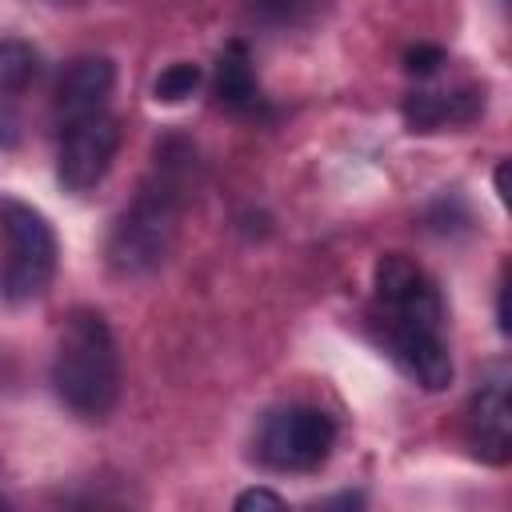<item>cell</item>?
<instances>
[{
  "mask_svg": "<svg viewBox=\"0 0 512 512\" xmlns=\"http://www.w3.org/2000/svg\"><path fill=\"white\" fill-rule=\"evenodd\" d=\"M200 64H188V60H176V64H168L156 80H152V96L160 100V104H180V100H188L196 88H200Z\"/></svg>",
  "mask_w": 512,
  "mask_h": 512,
  "instance_id": "13",
  "label": "cell"
},
{
  "mask_svg": "<svg viewBox=\"0 0 512 512\" xmlns=\"http://www.w3.org/2000/svg\"><path fill=\"white\" fill-rule=\"evenodd\" d=\"M120 148V124L104 112L84 116L64 124V140H60V164L56 176L68 192H88L104 180V172L112 168V156Z\"/></svg>",
  "mask_w": 512,
  "mask_h": 512,
  "instance_id": "6",
  "label": "cell"
},
{
  "mask_svg": "<svg viewBox=\"0 0 512 512\" xmlns=\"http://www.w3.org/2000/svg\"><path fill=\"white\" fill-rule=\"evenodd\" d=\"M388 352L396 368L416 380L428 392H440L452 384V356L432 328H408V324H388Z\"/></svg>",
  "mask_w": 512,
  "mask_h": 512,
  "instance_id": "7",
  "label": "cell"
},
{
  "mask_svg": "<svg viewBox=\"0 0 512 512\" xmlns=\"http://www.w3.org/2000/svg\"><path fill=\"white\" fill-rule=\"evenodd\" d=\"M336 440L332 416L320 408H280L260 428V460L276 472H312L328 460Z\"/></svg>",
  "mask_w": 512,
  "mask_h": 512,
  "instance_id": "4",
  "label": "cell"
},
{
  "mask_svg": "<svg viewBox=\"0 0 512 512\" xmlns=\"http://www.w3.org/2000/svg\"><path fill=\"white\" fill-rule=\"evenodd\" d=\"M376 296L388 312V324L408 328H432L440 332L444 300L432 284V276L404 252H384L376 260Z\"/></svg>",
  "mask_w": 512,
  "mask_h": 512,
  "instance_id": "5",
  "label": "cell"
},
{
  "mask_svg": "<svg viewBox=\"0 0 512 512\" xmlns=\"http://www.w3.org/2000/svg\"><path fill=\"white\" fill-rule=\"evenodd\" d=\"M176 232V196L172 188H144L136 204L116 220L112 240H108V260L116 272H148L164 260L168 244Z\"/></svg>",
  "mask_w": 512,
  "mask_h": 512,
  "instance_id": "3",
  "label": "cell"
},
{
  "mask_svg": "<svg viewBox=\"0 0 512 512\" xmlns=\"http://www.w3.org/2000/svg\"><path fill=\"white\" fill-rule=\"evenodd\" d=\"M260 512V508H268V512H280L284 508V496H276V492H268V488H248V492H240L236 496V512Z\"/></svg>",
  "mask_w": 512,
  "mask_h": 512,
  "instance_id": "15",
  "label": "cell"
},
{
  "mask_svg": "<svg viewBox=\"0 0 512 512\" xmlns=\"http://www.w3.org/2000/svg\"><path fill=\"white\" fill-rule=\"evenodd\" d=\"M0 236L8 248L4 264V296L32 300L48 288L56 272V236L52 224L24 200H0Z\"/></svg>",
  "mask_w": 512,
  "mask_h": 512,
  "instance_id": "2",
  "label": "cell"
},
{
  "mask_svg": "<svg viewBox=\"0 0 512 512\" xmlns=\"http://www.w3.org/2000/svg\"><path fill=\"white\" fill-rule=\"evenodd\" d=\"M116 84V68L108 56H80L72 60L56 80V116L64 124L104 112Z\"/></svg>",
  "mask_w": 512,
  "mask_h": 512,
  "instance_id": "8",
  "label": "cell"
},
{
  "mask_svg": "<svg viewBox=\"0 0 512 512\" xmlns=\"http://www.w3.org/2000/svg\"><path fill=\"white\" fill-rule=\"evenodd\" d=\"M440 64H444V48H436V44H412L404 52L408 76H432V72H440Z\"/></svg>",
  "mask_w": 512,
  "mask_h": 512,
  "instance_id": "14",
  "label": "cell"
},
{
  "mask_svg": "<svg viewBox=\"0 0 512 512\" xmlns=\"http://www.w3.org/2000/svg\"><path fill=\"white\" fill-rule=\"evenodd\" d=\"M212 92L224 108L232 112H244L260 100V88H256V76H252V64H248V52L240 44H232L220 60H216V72H212Z\"/></svg>",
  "mask_w": 512,
  "mask_h": 512,
  "instance_id": "11",
  "label": "cell"
},
{
  "mask_svg": "<svg viewBox=\"0 0 512 512\" xmlns=\"http://www.w3.org/2000/svg\"><path fill=\"white\" fill-rule=\"evenodd\" d=\"M304 0H248V8L264 20H292Z\"/></svg>",
  "mask_w": 512,
  "mask_h": 512,
  "instance_id": "16",
  "label": "cell"
},
{
  "mask_svg": "<svg viewBox=\"0 0 512 512\" xmlns=\"http://www.w3.org/2000/svg\"><path fill=\"white\" fill-rule=\"evenodd\" d=\"M52 388L76 416L100 420L116 404L120 392V356L112 328L100 312L76 308L64 320V332L56 340L52 356Z\"/></svg>",
  "mask_w": 512,
  "mask_h": 512,
  "instance_id": "1",
  "label": "cell"
},
{
  "mask_svg": "<svg viewBox=\"0 0 512 512\" xmlns=\"http://www.w3.org/2000/svg\"><path fill=\"white\" fill-rule=\"evenodd\" d=\"M468 444L480 460L504 464L512 452V404L504 380L484 384L468 404Z\"/></svg>",
  "mask_w": 512,
  "mask_h": 512,
  "instance_id": "9",
  "label": "cell"
},
{
  "mask_svg": "<svg viewBox=\"0 0 512 512\" xmlns=\"http://www.w3.org/2000/svg\"><path fill=\"white\" fill-rule=\"evenodd\" d=\"M40 72V56L24 40H0V96L24 92Z\"/></svg>",
  "mask_w": 512,
  "mask_h": 512,
  "instance_id": "12",
  "label": "cell"
},
{
  "mask_svg": "<svg viewBox=\"0 0 512 512\" xmlns=\"http://www.w3.org/2000/svg\"><path fill=\"white\" fill-rule=\"evenodd\" d=\"M484 108L480 92H412L404 100V120L412 132H436L444 124H464Z\"/></svg>",
  "mask_w": 512,
  "mask_h": 512,
  "instance_id": "10",
  "label": "cell"
}]
</instances>
